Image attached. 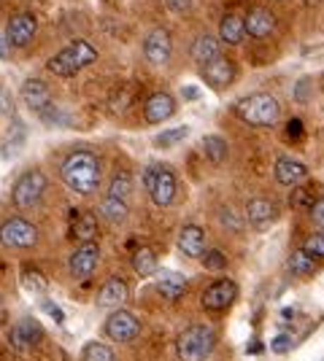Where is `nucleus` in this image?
I'll list each match as a JSON object with an SVG mask.
<instances>
[{
  "mask_svg": "<svg viewBox=\"0 0 324 361\" xmlns=\"http://www.w3.org/2000/svg\"><path fill=\"white\" fill-rule=\"evenodd\" d=\"M60 176L71 192L90 197L100 186V159L95 157L92 151H73V154L65 157Z\"/></svg>",
  "mask_w": 324,
  "mask_h": 361,
  "instance_id": "f257e3e1",
  "label": "nucleus"
},
{
  "mask_svg": "<svg viewBox=\"0 0 324 361\" xmlns=\"http://www.w3.org/2000/svg\"><path fill=\"white\" fill-rule=\"evenodd\" d=\"M235 114L241 121H246L248 127H273L281 119V103L268 92H257V94L244 97L235 106Z\"/></svg>",
  "mask_w": 324,
  "mask_h": 361,
  "instance_id": "f03ea898",
  "label": "nucleus"
},
{
  "mask_svg": "<svg viewBox=\"0 0 324 361\" xmlns=\"http://www.w3.org/2000/svg\"><path fill=\"white\" fill-rule=\"evenodd\" d=\"M95 60H97V49H95L90 41H73V44L65 46L62 51H57V54L47 62V68H49V73L68 78V75H76V73H81L84 68H90Z\"/></svg>",
  "mask_w": 324,
  "mask_h": 361,
  "instance_id": "7ed1b4c3",
  "label": "nucleus"
},
{
  "mask_svg": "<svg viewBox=\"0 0 324 361\" xmlns=\"http://www.w3.org/2000/svg\"><path fill=\"white\" fill-rule=\"evenodd\" d=\"M216 345V331L205 324L186 326L176 340V353L181 361H205Z\"/></svg>",
  "mask_w": 324,
  "mask_h": 361,
  "instance_id": "20e7f679",
  "label": "nucleus"
},
{
  "mask_svg": "<svg viewBox=\"0 0 324 361\" xmlns=\"http://www.w3.org/2000/svg\"><path fill=\"white\" fill-rule=\"evenodd\" d=\"M143 186H146V192L152 197V202H155L157 208H168L170 202L176 200V176H173V170L165 165H149L143 170Z\"/></svg>",
  "mask_w": 324,
  "mask_h": 361,
  "instance_id": "39448f33",
  "label": "nucleus"
},
{
  "mask_svg": "<svg viewBox=\"0 0 324 361\" xmlns=\"http://www.w3.org/2000/svg\"><path fill=\"white\" fill-rule=\"evenodd\" d=\"M38 243V226L30 224L28 219L14 216V219H6L0 224V245L3 248H11V251H28Z\"/></svg>",
  "mask_w": 324,
  "mask_h": 361,
  "instance_id": "423d86ee",
  "label": "nucleus"
},
{
  "mask_svg": "<svg viewBox=\"0 0 324 361\" xmlns=\"http://www.w3.org/2000/svg\"><path fill=\"white\" fill-rule=\"evenodd\" d=\"M44 192H47V176L41 170H28L16 178L14 189H11V200L19 211H30L41 202Z\"/></svg>",
  "mask_w": 324,
  "mask_h": 361,
  "instance_id": "0eeeda50",
  "label": "nucleus"
},
{
  "mask_svg": "<svg viewBox=\"0 0 324 361\" xmlns=\"http://www.w3.org/2000/svg\"><path fill=\"white\" fill-rule=\"evenodd\" d=\"M106 337H111L114 343H133L136 337L140 334V321L130 310H124V307H116L111 316L106 318Z\"/></svg>",
  "mask_w": 324,
  "mask_h": 361,
  "instance_id": "6e6552de",
  "label": "nucleus"
},
{
  "mask_svg": "<svg viewBox=\"0 0 324 361\" xmlns=\"http://www.w3.org/2000/svg\"><path fill=\"white\" fill-rule=\"evenodd\" d=\"M97 262H100V245L95 240L81 243L76 251L71 254L68 272H71V278H76V281H87V278L97 270Z\"/></svg>",
  "mask_w": 324,
  "mask_h": 361,
  "instance_id": "1a4fd4ad",
  "label": "nucleus"
},
{
  "mask_svg": "<svg viewBox=\"0 0 324 361\" xmlns=\"http://www.w3.org/2000/svg\"><path fill=\"white\" fill-rule=\"evenodd\" d=\"M238 300V283L230 281V278H222V281H216L211 286L203 291V307L205 310H211V313H222V310H227L232 302Z\"/></svg>",
  "mask_w": 324,
  "mask_h": 361,
  "instance_id": "9d476101",
  "label": "nucleus"
},
{
  "mask_svg": "<svg viewBox=\"0 0 324 361\" xmlns=\"http://www.w3.org/2000/svg\"><path fill=\"white\" fill-rule=\"evenodd\" d=\"M35 32H38V19L35 14L30 11H22V14H16L8 19V25H6V41L11 46H30L32 38H35Z\"/></svg>",
  "mask_w": 324,
  "mask_h": 361,
  "instance_id": "9b49d317",
  "label": "nucleus"
},
{
  "mask_svg": "<svg viewBox=\"0 0 324 361\" xmlns=\"http://www.w3.org/2000/svg\"><path fill=\"white\" fill-rule=\"evenodd\" d=\"M143 54L152 65H168L173 57V41H170V32L165 27H157L146 35L143 41Z\"/></svg>",
  "mask_w": 324,
  "mask_h": 361,
  "instance_id": "f8f14e48",
  "label": "nucleus"
},
{
  "mask_svg": "<svg viewBox=\"0 0 324 361\" xmlns=\"http://www.w3.org/2000/svg\"><path fill=\"white\" fill-rule=\"evenodd\" d=\"M41 340H44V329H41V324L35 318H22L11 329V337H8L11 348H16V350H30Z\"/></svg>",
  "mask_w": 324,
  "mask_h": 361,
  "instance_id": "ddd939ff",
  "label": "nucleus"
},
{
  "mask_svg": "<svg viewBox=\"0 0 324 361\" xmlns=\"http://www.w3.org/2000/svg\"><path fill=\"white\" fill-rule=\"evenodd\" d=\"M278 219V208L268 197H254L246 202V221L254 229H268Z\"/></svg>",
  "mask_w": 324,
  "mask_h": 361,
  "instance_id": "4468645a",
  "label": "nucleus"
},
{
  "mask_svg": "<svg viewBox=\"0 0 324 361\" xmlns=\"http://www.w3.org/2000/svg\"><path fill=\"white\" fill-rule=\"evenodd\" d=\"M203 78H205L214 90H224V87H230L232 78H235V62L219 54V57H214L211 62L203 65Z\"/></svg>",
  "mask_w": 324,
  "mask_h": 361,
  "instance_id": "2eb2a0df",
  "label": "nucleus"
},
{
  "mask_svg": "<svg viewBox=\"0 0 324 361\" xmlns=\"http://www.w3.org/2000/svg\"><path fill=\"white\" fill-rule=\"evenodd\" d=\"M176 114V100L168 92H155L146 103H143V119L149 124H162Z\"/></svg>",
  "mask_w": 324,
  "mask_h": 361,
  "instance_id": "dca6fc26",
  "label": "nucleus"
},
{
  "mask_svg": "<svg viewBox=\"0 0 324 361\" xmlns=\"http://www.w3.org/2000/svg\"><path fill=\"white\" fill-rule=\"evenodd\" d=\"M22 100H25V106L35 111V114H44L47 108H52V92L44 81H38V78H28L25 84H22Z\"/></svg>",
  "mask_w": 324,
  "mask_h": 361,
  "instance_id": "f3484780",
  "label": "nucleus"
},
{
  "mask_svg": "<svg viewBox=\"0 0 324 361\" xmlns=\"http://www.w3.org/2000/svg\"><path fill=\"white\" fill-rule=\"evenodd\" d=\"M273 173H276V180L281 186H297V183L308 178V167L300 159H292V157H278Z\"/></svg>",
  "mask_w": 324,
  "mask_h": 361,
  "instance_id": "a211bd4d",
  "label": "nucleus"
},
{
  "mask_svg": "<svg viewBox=\"0 0 324 361\" xmlns=\"http://www.w3.org/2000/svg\"><path fill=\"white\" fill-rule=\"evenodd\" d=\"M179 251L186 259H200L205 254V232L198 224H186L179 232Z\"/></svg>",
  "mask_w": 324,
  "mask_h": 361,
  "instance_id": "6ab92c4d",
  "label": "nucleus"
},
{
  "mask_svg": "<svg viewBox=\"0 0 324 361\" xmlns=\"http://www.w3.org/2000/svg\"><path fill=\"white\" fill-rule=\"evenodd\" d=\"M244 25H246V35L251 38H268L270 32L276 30V16L270 14L268 8H251L246 16H244Z\"/></svg>",
  "mask_w": 324,
  "mask_h": 361,
  "instance_id": "aec40b11",
  "label": "nucleus"
},
{
  "mask_svg": "<svg viewBox=\"0 0 324 361\" xmlns=\"http://www.w3.org/2000/svg\"><path fill=\"white\" fill-rule=\"evenodd\" d=\"M130 300V286L124 283L122 278H111L103 283V288L97 291V305L100 307H122L124 302Z\"/></svg>",
  "mask_w": 324,
  "mask_h": 361,
  "instance_id": "412c9836",
  "label": "nucleus"
},
{
  "mask_svg": "<svg viewBox=\"0 0 324 361\" xmlns=\"http://www.w3.org/2000/svg\"><path fill=\"white\" fill-rule=\"evenodd\" d=\"M157 291L165 297L168 302L181 300L186 294V278L181 272H173V270H162L157 275Z\"/></svg>",
  "mask_w": 324,
  "mask_h": 361,
  "instance_id": "4be33fe9",
  "label": "nucleus"
},
{
  "mask_svg": "<svg viewBox=\"0 0 324 361\" xmlns=\"http://www.w3.org/2000/svg\"><path fill=\"white\" fill-rule=\"evenodd\" d=\"M244 38H246L244 16H238V14L222 16V22H219V41H222V44L238 46V44H244Z\"/></svg>",
  "mask_w": 324,
  "mask_h": 361,
  "instance_id": "5701e85b",
  "label": "nucleus"
},
{
  "mask_svg": "<svg viewBox=\"0 0 324 361\" xmlns=\"http://www.w3.org/2000/svg\"><path fill=\"white\" fill-rule=\"evenodd\" d=\"M189 54H192V60L198 62V65H205V62H211L214 57H219V41H216L214 35H198L195 41H192V49H189Z\"/></svg>",
  "mask_w": 324,
  "mask_h": 361,
  "instance_id": "b1692460",
  "label": "nucleus"
},
{
  "mask_svg": "<svg viewBox=\"0 0 324 361\" xmlns=\"http://www.w3.org/2000/svg\"><path fill=\"white\" fill-rule=\"evenodd\" d=\"M100 216L106 219L108 224H124L127 216H130V202L119 200V197H108L100 202Z\"/></svg>",
  "mask_w": 324,
  "mask_h": 361,
  "instance_id": "393cba45",
  "label": "nucleus"
},
{
  "mask_svg": "<svg viewBox=\"0 0 324 361\" xmlns=\"http://www.w3.org/2000/svg\"><path fill=\"white\" fill-rule=\"evenodd\" d=\"M203 154H205V159H208V162L222 165V162L227 159V154H230V146H227V140H224V137L205 135L203 137Z\"/></svg>",
  "mask_w": 324,
  "mask_h": 361,
  "instance_id": "a878e982",
  "label": "nucleus"
},
{
  "mask_svg": "<svg viewBox=\"0 0 324 361\" xmlns=\"http://www.w3.org/2000/svg\"><path fill=\"white\" fill-rule=\"evenodd\" d=\"M71 232H73V238L81 243L95 240V235H97V216H95V213H78Z\"/></svg>",
  "mask_w": 324,
  "mask_h": 361,
  "instance_id": "bb28decb",
  "label": "nucleus"
},
{
  "mask_svg": "<svg viewBox=\"0 0 324 361\" xmlns=\"http://www.w3.org/2000/svg\"><path fill=\"white\" fill-rule=\"evenodd\" d=\"M133 270L138 272L140 278H149V275H155L157 272V254L152 248H146V245H140L138 251L133 254Z\"/></svg>",
  "mask_w": 324,
  "mask_h": 361,
  "instance_id": "cd10ccee",
  "label": "nucleus"
},
{
  "mask_svg": "<svg viewBox=\"0 0 324 361\" xmlns=\"http://www.w3.org/2000/svg\"><path fill=\"white\" fill-rule=\"evenodd\" d=\"M289 272H292L294 278H308V275L316 272V259L300 248V251H294V254L289 256Z\"/></svg>",
  "mask_w": 324,
  "mask_h": 361,
  "instance_id": "c85d7f7f",
  "label": "nucleus"
},
{
  "mask_svg": "<svg viewBox=\"0 0 324 361\" xmlns=\"http://www.w3.org/2000/svg\"><path fill=\"white\" fill-rule=\"evenodd\" d=\"M133 195V176L130 173H116L111 178V186H108V197H119V200H130Z\"/></svg>",
  "mask_w": 324,
  "mask_h": 361,
  "instance_id": "c756f323",
  "label": "nucleus"
},
{
  "mask_svg": "<svg viewBox=\"0 0 324 361\" xmlns=\"http://www.w3.org/2000/svg\"><path fill=\"white\" fill-rule=\"evenodd\" d=\"M81 356H84V361H116V353L106 343H87Z\"/></svg>",
  "mask_w": 324,
  "mask_h": 361,
  "instance_id": "7c9ffc66",
  "label": "nucleus"
},
{
  "mask_svg": "<svg viewBox=\"0 0 324 361\" xmlns=\"http://www.w3.org/2000/svg\"><path fill=\"white\" fill-rule=\"evenodd\" d=\"M186 135H189V127H173V130H165L162 135H157L155 143L160 146V149H170V146L181 143Z\"/></svg>",
  "mask_w": 324,
  "mask_h": 361,
  "instance_id": "2f4dec72",
  "label": "nucleus"
},
{
  "mask_svg": "<svg viewBox=\"0 0 324 361\" xmlns=\"http://www.w3.org/2000/svg\"><path fill=\"white\" fill-rule=\"evenodd\" d=\"M203 259V264H205V270H211V272H222L224 267H227V256L222 254V251H205V254L200 256Z\"/></svg>",
  "mask_w": 324,
  "mask_h": 361,
  "instance_id": "473e14b6",
  "label": "nucleus"
},
{
  "mask_svg": "<svg viewBox=\"0 0 324 361\" xmlns=\"http://www.w3.org/2000/svg\"><path fill=\"white\" fill-rule=\"evenodd\" d=\"M303 251H306L308 256H313V259H324V232H316V235L306 238Z\"/></svg>",
  "mask_w": 324,
  "mask_h": 361,
  "instance_id": "72a5a7b5",
  "label": "nucleus"
},
{
  "mask_svg": "<svg viewBox=\"0 0 324 361\" xmlns=\"http://www.w3.org/2000/svg\"><path fill=\"white\" fill-rule=\"evenodd\" d=\"M294 192L289 197V202H292V208H311V202H313V192H311L308 186H292Z\"/></svg>",
  "mask_w": 324,
  "mask_h": 361,
  "instance_id": "f704fd0d",
  "label": "nucleus"
},
{
  "mask_svg": "<svg viewBox=\"0 0 324 361\" xmlns=\"http://www.w3.org/2000/svg\"><path fill=\"white\" fill-rule=\"evenodd\" d=\"M308 211H311V221H313V226H319V229L324 232V197L313 200Z\"/></svg>",
  "mask_w": 324,
  "mask_h": 361,
  "instance_id": "c9c22d12",
  "label": "nucleus"
},
{
  "mask_svg": "<svg viewBox=\"0 0 324 361\" xmlns=\"http://www.w3.org/2000/svg\"><path fill=\"white\" fill-rule=\"evenodd\" d=\"M311 87H313V84H311V78H300V81H297V87H294V100H297V103H308Z\"/></svg>",
  "mask_w": 324,
  "mask_h": 361,
  "instance_id": "e433bc0d",
  "label": "nucleus"
},
{
  "mask_svg": "<svg viewBox=\"0 0 324 361\" xmlns=\"http://www.w3.org/2000/svg\"><path fill=\"white\" fill-rule=\"evenodd\" d=\"M219 219H222V224H224V226L230 224L232 232H238V229H241V219L235 216V211H232V208H222V213H219Z\"/></svg>",
  "mask_w": 324,
  "mask_h": 361,
  "instance_id": "4c0bfd02",
  "label": "nucleus"
},
{
  "mask_svg": "<svg viewBox=\"0 0 324 361\" xmlns=\"http://www.w3.org/2000/svg\"><path fill=\"white\" fill-rule=\"evenodd\" d=\"M270 350H273V353H287V350H292V337H289V334H278L276 340L270 343Z\"/></svg>",
  "mask_w": 324,
  "mask_h": 361,
  "instance_id": "58836bf2",
  "label": "nucleus"
},
{
  "mask_svg": "<svg viewBox=\"0 0 324 361\" xmlns=\"http://www.w3.org/2000/svg\"><path fill=\"white\" fill-rule=\"evenodd\" d=\"M25 286L28 288H35V291H44L47 288V281H41V275L38 272H25Z\"/></svg>",
  "mask_w": 324,
  "mask_h": 361,
  "instance_id": "ea45409f",
  "label": "nucleus"
},
{
  "mask_svg": "<svg viewBox=\"0 0 324 361\" xmlns=\"http://www.w3.org/2000/svg\"><path fill=\"white\" fill-rule=\"evenodd\" d=\"M165 3H168L170 11H176V14H186L192 8V0H165Z\"/></svg>",
  "mask_w": 324,
  "mask_h": 361,
  "instance_id": "a19ab883",
  "label": "nucleus"
},
{
  "mask_svg": "<svg viewBox=\"0 0 324 361\" xmlns=\"http://www.w3.org/2000/svg\"><path fill=\"white\" fill-rule=\"evenodd\" d=\"M287 135L292 137V140H300L303 137V121L300 119H292L287 124Z\"/></svg>",
  "mask_w": 324,
  "mask_h": 361,
  "instance_id": "79ce46f5",
  "label": "nucleus"
},
{
  "mask_svg": "<svg viewBox=\"0 0 324 361\" xmlns=\"http://www.w3.org/2000/svg\"><path fill=\"white\" fill-rule=\"evenodd\" d=\"M6 57H11V44L6 38H0V60H6Z\"/></svg>",
  "mask_w": 324,
  "mask_h": 361,
  "instance_id": "37998d69",
  "label": "nucleus"
},
{
  "mask_svg": "<svg viewBox=\"0 0 324 361\" xmlns=\"http://www.w3.org/2000/svg\"><path fill=\"white\" fill-rule=\"evenodd\" d=\"M44 307H47L49 313H52V316L57 318V321H62V310L57 307V305H52V302H44Z\"/></svg>",
  "mask_w": 324,
  "mask_h": 361,
  "instance_id": "c03bdc74",
  "label": "nucleus"
},
{
  "mask_svg": "<svg viewBox=\"0 0 324 361\" xmlns=\"http://www.w3.org/2000/svg\"><path fill=\"white\" fill-rule=\"evenodd\" d=\"M184 94L189 97V100H195V97H198V90H186Z\"/></svg>",
  "mask_w": 324,
  "mask_h": 361,
  "instance_id": "a18cd8bd",
  "label": "nucleus"
},
{
  "mask_svg": "<svg viewBox=\"0 0 324 361\" xmlns=\"http://www.w3.org/2000/svg\"><path fill=\"white\" fill-rule=\"evenodd\" d=\"M322 0H306V6H319Z\"/></svg>",
  "mask_w": 324,
  "mask_h": 361,
  "instance_id": "49530a36",
  "label": "nucleus"
},
{
  "mask_svg": "<svg viewBox=\"0 0 324 361\" xmlns=\"http://www.w3.org/2000/svg\"><path fill=\"white\" fill-rule=\"evenodd\" d=\"M0 14H3V0H0Z\"/></svg>",
  "mask_w": 324,
  "mask_h": 361,
  "instance_id": "de8ad7c7",
  "label": "nucleus"
},
{
  "mask_svg": "<svg viewBox=\"0 0 324 361\" xmlns=\"http://www.w3.org/2000/svg\"><path fill=\"white\" fill-rule=\"evenodd\" d=\"M322 90H324V78H322Z\"/></svg>",
  "mask_w": 324,
  "mask_h": 361,
  "instance_id": "09e8293b",
  "label": "nucleus"
}]
</instances>
